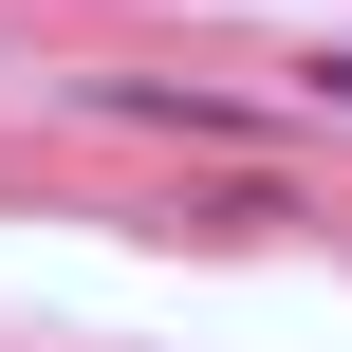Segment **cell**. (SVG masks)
I'll return each instance as SVG.
<instances>
[{"label": "cell", "instance_id": "6da1fadb", "mask_svg": "<svg viewBox=\"0 0 352 352\" xmlns=\"http://www.w3.org/2000/svg\"><path fill=\"white\" fill-rule=\"evenodd\" d=\"M93 111H111V130H186V148L278 167V111H241V93H204V74H93Z\"/></svg>", "mask_w": 352, "mask_h": 352}, {"label": "cell", "instance_id": "7a4b0ae2", "mask_svg": "<svg viewBox=\"0 0 352 352\" xmlns=\"http://www.w3.org/2000/svg\"><path fill=\"white\" fill-rule=\"evenodd\" d=\"M186 223H204V241H278V223H316V204H297V167H223V186H186Z\"/></svg>", "mask_w": 352, "mask_h": 352}, {"label": "cell", "instance_id": "3957f363", "mask_svg": "<svg viewBox=\"0 0 352 352\" xmlns=\"http://www.w3.org/2000/svg\"><path fill=\"white\" fill-rule=\"evenodd\" d=\"M297 74H316V111H352V37H334V56H297Z\"/></svg>", "mask_w": 352, "mask_h": 352}]
</instances>
